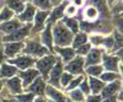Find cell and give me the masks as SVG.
Instances as JSON below:
<instances>
[{
	"instance_id": "obj_1",
	"label": "cell",
	"mask_w": 123,
	"mask_h": 102,
	"mask_svg": "<svg viewBox=\"0 0 123 102\" xmlns=\"http://www.w3.org/2000/svg\"><path fill=\"white\" fill-rule=\"evenodd\" d=\"M52 36L54 47H69L74 37V35L62 21H58L52 25Z\"/></svg>"
},
{
	"instance_id": "obj_2",
	"label": "cell",
	"mask_w": 123,
	"mask_h": 102,
	"mask_svg": "<svg viewBox=\"0 0 123 102\" xmlns=\"http://www.w3.org/2000/svg\"><path fill=\"white\" fill-rule=\"evenodd\" d=\"M49 53H50L49 50L41 43L38 36L31 35L25 41V47L22 49V54H26V55H30V57H32L35 59H38V58H42V57H44Z\"/></svg>"
},
{
	"instance_id": "obj_3",
	"label": "cell",
	"mask_w": 123,
	"mask_h": 102,
	"mask_svg": "<svg viewBox=\"0 0 123 102\" xmlns=\"http://www.w3.org/2000/svg\"><path fill=\"white\" fill-rule=\"evenodd\" d=\"M57 55L55 54H52V53H49L42 58H38L36 59V63H35V68L38 70V73L39 75L42 76L46 81H47V78H48V74H49V71L50 69H52L57 62Z\"/></svg>"
},
{
	"instance_id": "obj_4",
	"label": "cell",
	"mask_w": 123,
	"mask_h": 102,
	"mask_svg": "<svg viewBox=\"0 0 123 102\" xmlns=\"http://www.w3.org/2000/svg\"><path fill=\"white\" fill-rule=\"evenodd\" d=\"M31 28H32V24L24 25L16 31L3 36V43L7 42H25V41L31 36Z\"/></svg>"
},
{
	"instance_id": "obj_5",
	"label": "cell",
	"mask_w": 123,
	"mask_h": 102,
	"mask_svg": "<svg viewBox=\"0 0 123 102\" xmlns=\"http://www.w3.org/2000/svg\"><path fill=\"white\" fill-rule=\"evenodd\" d=\"M101 65L105 71H113L122 75V60L115 54H107L106 52L102 54Z\"/></svg>"
},
{
	"instance_id": "obj_6",
	"label": "cell",
	"mask_w": 123,
	"mask_h": 102,
	"mask_svg": "<svg viewBox=\"0 0 123 102\" xmlns=\"http://www.w3.org/2000/svg\"><path fill=\"white\" fill-rule=\"evenodd\" d=\"M58 58V57H57ZM64 71V63L58 58L57 62L54 64V66L50 69L49 74H48V78H47V84L53 86V87H57V89H60L59 86V79H60V75Z\"/></svg>"
},
{
	"instance_id": "obj_7",
	"label": "cell",
	"mask_w": 123,
	"mask_h": 102,
	"mask_svg": "<svg viewBox=\"0 0 123 102\" xmlns=\"http://www.w3.org/2000/svg\"><path fill=\"white\" fill-rule=\"evenodd\" d=\"M84 69H85V62L83 57L75 55L69 63L64 64V70L70 73L71 75L78 76V75H85L84 74Z\"/></svg>"
},
{
	"instance_id": "obj_8",
	"label": "cell",
	"mask_w": 123,
	"mask_h": 102,
	"mask_svg": "<svg viewBox=\"0 0 123 102\" xmlns=\"http://www.w3.org/2000/svg\"><path fill=\"white\" fill-rule=\"evenodd\" d=\"M6 62H9L10 64H12L14 66H16L18 70H26V69H30V68L35 66L36 59L32 58V57H30V55H26V54H18L15 58L7 59Z\"/></svg>"
},
{
	"instance_id": "obj_9",
	"label": "cell",
	"mask_w": 123,
	"mask_h": 102,
	"mask_svg": "<svg viewBox=\"0 0 123 102\" xmlns=\"http://www.w3.org/2000/svg\"><path fill=\"white\" fill-rule=\"evenodd\" d=\"M49 16V11H42V10H37L36 15L33 17V21H32V28H31V35H35V33H39L44 28L46 24H47V20Z\"/></svg>"
},
{
	"instance_id": "obj_10",
	"label": "cell",
	"mask_w": 123,
	"mask_h": 102,
	"mask_svg": "<svg viewBox=\"0 0 123 102\" xmlns=\"http://www.w3.org/2000/svg\"><path fill=\"white\" fill-rule=\"evenodd\" d=\"M3 52L7 59L15 58L16 55L21 54L22 49L25 47V42H7V43H3Z\"/></svg>"
},
{
	"instance_id": "obj_11",
	"label": "cell",
	"mask_w": 123,
	"mask_h": 102,
	"mask_svg": "<svg viewBox=\"0 0 123 102\" xmlns=\"http://www.w3.org/2000/svg\"><path fill=\"white\" fill-rule=\"evenodd\" d=\"M17 76L20 78V80H21V83H22V87L24 90L33 83V81L41 76L39 73H38V70L33 66V68H30V69H26V70H18V73H17Z\"/></svg>"
},
{
	"instance_id": "obj_12",
	"label": "cell",
	"mask_w": 123,
	"mask_h": 102,
	"mask_svg": "<svg viewBox=\"0 0 123 102\" xmlns=\"http://www.w3.org/2000/svg\"><path fill=\"white\" fill-rule=\"evenodd\" d=\"M39 41L50 53H53V48H54V43H53V36H52V24H46L44 28L39 32L38 35Z\"/></svg>"
},
{
	"instance_id": "obj_13",
	"label": "cell",
	"mask_w": 123,
	"mask_h": 102,
	"mask_svg": "<svg viewBox=\"0 0 123 102\" xmlns=\"http://www.w3.org/2000/svg\"><path fill=\"white\" fill-rule=\"evenodd\" d=\"M44 97L53 102H67V95L63 90L53 87L47 84L44 90Z\"/></svg>"
},
{
	"instance_id": "obj_14",
	"label": "cell",
	"mask_w": 123,
	"mask_h": 102,
	"mask_svg": "<svg viewBox=\"0 0 123 102\" xmlns=\"http://www.w3.org/2000/svg\"><path fill=\"white\" fill-rule=\"evenodd\" d=\"M4 86L9 91V96H15V95H18L24 92V87H22V83L21 80H20V78L17 75L10 78V79H6L4 81Z\"/></svg>"
},
{
	"instance_id": "obj_15",
	"label": "cell",
	"mask_w": 123,
	"mask_h": 102,
	"mask_svg": "<svg viewBox=\"0 0 123 102\" xmlns=\"http://www.w3.org/2000/svg\"><path fill=\"white\" fill-rule=\"evenodd\" d=\"M104 53H105V50L102 48H100V47H92L90 49V52L84 57L85 66L101 64V59H102V54H104Z\"/></svg>"
},
{
	"instance_id": "obj_16",
	"label": "cell",
	"mask_w": 123,
	"mask_h": 102,
	"mask_svg": "<svg viewBox=\"0 0 123 102\" xmlns=\"http://www.w3.org/2000/svg\"><path fill=\"white\" fill-rule=\"evenodd\" d=\"M36 11H37V9H36L32 4H31V3H28V4L25 5V9L22 10V12L18 14V15H16V18H17L22 25L32 24L33 17H35V15H36Z\"/></svg>"
},
{
	"instance_id": "obj_17",
	"label": "cell",
	"mask_w": 123,
	"mask_h": 102,
	"mask_svg": "<svg viewBox=\"0 0 123 102\" xmlns=\"http://www.w3.org/2000/svg\"><path fill=\"white\" fill-rule=\"evenodd\" d=\"M53 54H55L64 64L69 63L73 58H75V49H73L70 46L69 47H54L53 48Z\"/></svg>"
},
{
	"instance_id": "obj_18",
	"label": "cell",
	"mask_w": 123,
	"mask_h": 102,
	"mask_svg": "<svg viewBox=\"0 0 123 102\" xmlns=\"http://www.w3.org/2000/svg\"><path fill=\"white\" fill-rule=\"evenodd\" d=\"M46 86H47V81L42 76H38L33 83L31 85H28L24 91H26V92H33L36 96H44Z\"/></svg>"
},
{
	"instance_id": "obj_19",
	"label": "cell",
	"mask_w": 123,
	"mask_h": 102,
	"mask_svg": "<svg viewBox=\"0 0 123 102\" xmlns=\"http://www.w3.org/2000/svg\"><path fill=\"white\" fill-rule=\"evenodd\" d=\"M68 4V1H62L59 5L52 7V10L49 11V16L47 20V24H55L58 21H60L62 18L64 17V7Z\"/></svg>"
},
{
	"instance_id": "obj_20",
	"label": "cell",
	"mask_w": 123,
	"mask_h": 102,
	"mask_svg": "<svg viewBox=\"0 0 123 102\" xmlns=\"http://www.w3.org/2000/svg\"><path fill=\"white\" fill-rule=\"evenodd\" d=\"M122 89V81L121 80H116V81H112V83L105 84L104 89H102L100 96L102 98H106V97H111V96H116V94Z\"/></svg>"
},
{
	"instance_id": "obj_21",
	"label": "cell",
	"mask_w": 123,
	"mask_h": 102,
	"mask_svg": "<svg viewBox=\"0 0 123 102\" xmlns=\"http://www.w3.org/2000/svg\"><path fill=\"white\" fill-rule=\"evenodd\" d=\"M22 26L24 25L20 22L16 18V16H15L14 18L9 20V21L0 24V32H1L3 36H5V35H9V33L16 31V30H18L20 27H22Z\"/></svg>"
},
{
	"instance_id": "obj_22",
	"label": "cell",
	"mask_w": 123,
	"mask_h": 102,
	"mask_svg": "<svg viewBox=\"0 0 123 102\" xmlns=\"http://www.w3.org/2000/svg\"><path fill=\"white\" fill-rule=\"evenodd\" d=\"M18 69L14 66L12 64H10L9 62H4L0 65V80H6L10 79L15 75H17Z\"/></svg>"
},
{
	"instance_id": "obj_23",
	"label": "cell",
	"mask_w": 123,
	"mask_h": 102,
	"mask_svg": "<svg viewBox=\"0 0 123 102\" xmlns=\"http://www.w3.org/2000/svg\"><path fill=\"white\" fill-rule=\"evenodd\" d=\"M86 79L90 87V95H100L105 86L104 81H101L98 78H91V76H86Z\"/></svg>"
},
{
	"instance_id": "obj_24",
	"label": "cell",
	"mask_w": 123,
	"mask_h": 102,
	"mask_svg": "<svg viewBox=\"0 0 123 102\" xmlns=\"http://www.w3.org/2000/svg\"><path fill=\"white\" fill-rule=\"evenodd\" d=\"M100 17V14L97 9L92 5H87L84 9V18L86 22H96Z\"/></svg>"
},
{
	"instance_id": "obj_25",
	"label": "cell",
	"mask_w": 123,
	"mask_h": 102,
	"mask_svg": "<svg viewBox=\"0 0 123 102\" xmlns=\"http://www.w3.org/2000/svg\"><path fill=\"white\" fill-rule=\"evenodd\" d=\"M87 42H89V35L80 31V32H78V33L74 35L70 47L73 48V49H76V48H79L80 46H83V44H85V43H87Z\"/></svg>"
},
{
	"instance_id": "obj_26",
	"label": "cell",
	"mask_w": 123,
	"mask_h": 102,
	"mask_svg": "<svg viewBox=\"0 0 123 102\" xmlns=\"http://www.w3.org/2000/svg\"><path fill=\"white\" fill-rule=\"evenodd\" d=\"M62 22H63L65 26H67V28L69 30V31L73 33V35H75V33H78V32H80V26H79V21L75 18V17H63L60 20Z\"/></svg>"
},
{
	"instance_id": "obj_27",
	"label": "cell",
	"mask_w": 123,
	"mask_h": 102,
	"mask_svg": "<svg viewBox=\"0 0 123 102\" xmlns=\"http://www.w3.org/2000/svg\"><path fill=\"white\" fill-rule=\"evenodd\" d=\"M25 5L21 0H5V6H7L15 15H18L22 12V10L25 9Z\"/></svg>"
},
{
	"instance_id": "obj_28",
	"label": "cell",
	"mask_w": 123,
	"mask_h": 102,
	"mask_svg": "<svg viewBox=\"0 0 123 102\" xmlns=\"http://www.w3.org/2000/svg\"><path fill=\"white\" fill-rule=\"evenodd\" d=\"M104 66L101 64H96V65H89L85 66L84 69V74L85 76H91V78H100V75L104 73Z\"/></svg>"
},
{
	"instance_id": "obj_29",
	"label": "cell",
	"mask_w": 123,
	"mask_h": 102,
	"mask_svg": "<svg viewBox=\"0 0 123 102\" xmlns=\"http://www.w3.org/2000/svg\"><path fill=\"white\" fill-rule=\"evenodd\" d=\"M90 5L95 6L97 9V11L100 15L102 16H108V12H110V7L106 3V0H90Z\"/></svg>"
},
{
	"instance_id": "obj_30",
	"label": "cell",
	"mask_w": 123,
	"mask_h": 102,
	"mask_svg": "<svg viewBox=\"0 0 123 102\" xmlns=\"http://www.w3.org/2000/svg\"><path fill=\"white\" fill-rule=\"evenodd\" d=\"M65 95H67V98L70 100L71 102H85V98H86V96L79 89L68 91V92H65Z\"/></svg>"
},
{
	"instance_id": "obj_31",
	"label": "cell",
	"mask_w": 123,
	"mask_h": 102,
	"mask_svg": "<svg viewBox=\"0 0 123 102\" xmlns=\"http://www.w3.org/2000/svg\"><path fill=\"white\" fill-rule=\"evenodd\" d=\"M101 81H104L105 84H108V83H112V81H116V80H121L122 79V75L118 74V73H113V71H104L100 78H98Z\"/></svg>"
},
{
	"instance_id": "obj_32",
	"label": "cell",
	"mask_w": 123,
	"mask_h": 102,
	"mask_svg": "<svg viewBox=\"0 0 123 102\" xmlns=\"http://www.w3.org/2000/svg\"><path fill=\"white\" fill-rule=\"evenodd\" d=\"M31 4L37 10H42V11H50L53 7L49 0H31Z\"/></svg>"
},
{
	"instance_id": "obj_33",
	"label": "cell",
	"mask_w": 123,
	"mask_h": 102,
	"mask_svg": "<svg viewBox=\"0 0 123 102\" xmlns=\"http://www.w3.org/2000/svg\"><path fill=\"white\" fill-rule=\"evenodd\" d=\"M85 79V75H78V76H74L73 79H71V81L68 84V86L63 90L64 92H68V91H71V90H74V89H78L80 83Z\"/></svg>"
},
{
	"instance_id": "obj_34",
	"label": "cell",
	"mask_w": 123,
	"mask_h": 102,
	"mask_svg": "<svg viewBox=\"0 0 123 102\" xmlns=\"http://www.w3.org/2000/svg\"><path fill=\"white\" fill-rule=\"evenodd\" d=\"M12 97L15 100H17L18 102H33V100L36 98V95L33 92H26V91H24V92L15 95Z\"/></svg>"
},
{
	"instance_id": "obj_35",
	"label": "cell",
	"mask_w": 123,
	"mask_h": 102,
	"mask_svg": "<svg viewBox=\"0 0 123 102\" xmlns=\"http://www.w3.org/2000/svg\"><path fill=\"white\" fill-rule=\"evenodd\" d=\"M15 16H16V15H15L7 6H4L1 10H0V24L6 22V21H9V20L14 18Z\"/></svg>"
},
{
	"instance_id": "obj_36",
	"label": "cell",
	"mask_w": 123,
	"mask_h": 102,
	"mask_svg": "<svg viewBox=\"0 0 123 102\" xmlns=\"http://www.w3.org/2000/svg\"><path fill=\"white\" fill-rule=\"evenodd\" d=\"M104 37H105L104 33H92L91 36H89V43H90L92 47H100V48H101Z\"/></svg>"
},
{
	"instance_id": "obj_37",
	"label": "cell",
	"mask_w": 123,
	"mask_h": 102,
	"mask_svg": "<svg viewBox=\"0 0 123 102\" xmlns=\"http://www.w3.org/2000/svg\"><path fill=\"white\" fill-rule=\"evenodd\" d=\"M74 78V75H71L70 73H68V71H63L62 73V75H60V79H59V86H60V90H64L67 86H68V84L71 81V79Z\"/></svg>"
},
{
	"instance_id": "obj_38",
	"label": "cell",
	"mask_w": 123,
	"mask_h": 102,
	"mask_svg": "<svg viewBox=\"0 0 123 102\" xmlns=\"http://www.w3.org/2000/svg\"><path fill=\"white\" fill-rule=\"evenodd\" d=\"M78 11H79V9L75 5H73L71 3H68L64 7V17H75Z\"/></svg>"
},
{
	"instance_id": "obj_39",
	"label": "cell",
	"mask_w": 123,
	"mask_h": 102,
	"mask_svg": "<svg viewBox=\"0 0 123 102\" xmlns=\"http://www.w3.org/2000/svg\"><path fill=\"white\" fill-rule=\"evenodd\" d=\"M92 48V46L87 42V43H85V44H83V46H80L79 48H76L75 49V54L76 55H79V57H85L89 52H90V49Z\"/></svg>"
},
{
	"instance_id": "obj_40",
	"label": "cell",
	"mask_w": 123,
	"mask_h": 102,
	"mask_svg": "<svg viewBox=\"0 0 123 102\" xmlns=\"http://www.w3.org/2000/svg\"><path fill=\"white\" fill-rule=\"evenodd\" d=\"M81 92H83L85 96H89L90 95V87H89V83H87V79H86V76H85V79L80 83V85H79V87H78Z\"/></svg>"
},
{
	"instance_id": "obj_41",
	"label": "cell",
	"mask_w": 123,
	"mask_h": 102,
	"mask_svg": "<svg viewBox=\"0 0 123 102\" xmlns=\"http://www.w3.org/2000/svg\"><path fill=\"white\" fill-rule=\"evenodd\" d=\"M102 97L100 95H89L85 98V102H101Z\"/></svg>"
},
{
	"instance_id": "obj_42",
	"label": "cell",
	"mask_w": 123,
	"mask_h": 102,
	"mask_svg": "<svg viewBox=\"0 0 123 102\" xmlns=\"http://www.w3.org/2000/svg\"><path fill=\"white\" fill-rule=\"evenodd\" d=\"M69 3H71L73 5H75L79 9V7H83L85 5V0H70Z\"/></svg>"
},
{
	"instance_id": "obj_43",
	"label": "cell",
	"mask_w": 123,
	"mask_h": 102,
	"mask_svg": "<svg viewBox=\"0 0 123 102\" xmlns=\"http://www.w3.org/2000/svg\"><path fill=\"white\" fill-rule=\"evenodd\" d=\"M101 102H118L116 96H111V97H106V98H102Z\"/></svg>"
},
{
	"instance_id": "obj_44",
	"label": "cell",
	"mask_w": 123,
	"mask_h": 102,
	"mask_svg": "<svg viewBox=\"0 0 123 102\" xmlns=\"http://www.w3.org/2000/svg\"><path fill=\"white\" fill-rule=\"evenodd\" d=\"M4 62H6V57L3 52V47H0V65H1Z\"/></svg>"
},
{
	"instance_id": "obj_45",
	"label": "cell",
	"mask_w": 123,
	"mask_h": 102,
	"mask_svg": "<svg viewBox=\"0 0 123 102\" xmlns=\"http://www.w3.org/2000/svg\"><path fill=\"white\" fill-rule=\"evenodd\" d=\"M1 101L3 102H18L17 100H15L12 96H9V97H3L1 98Z\"/></svg>"
},
{
	"instance_id": "obj_46",
	"label": "cell",
	"mask_w": 123,
	"mask_h": 102,
	"mask_svg": "<svg viewBox=\"0 0 123 102\" xmlns=\"http://www.w3.org/2000/svg\"><path fill=\"white\" fill-rule=\"evenodd\" d=\"M46 97L44 96H36V98L33 100V102H46Z\"/></svg>"
},
{
	"instance_id": "obj_47",
	"label": "cell",
	"mask_w": 123,
	"mask_h": 102,
	"mask_svg": "<svg viewBox=\"0 0 123 102\" xmlns=\"http://www.w3.org/2000/svg\"><path fill=\"white\" fill-rule=\"evenodd\" d=\"M50 1V4H52V6L54 7V6H57V5H59L62 1H64V0H49Z\"/></svg>"
},
{
	"instance_id": "obj_48",
	"label": "cell",
	"mask_w": 123,
	"mask_h": 102,
	"mask_svg": "<svg viewBox=\"0 0 123 102\" xmlns=\"http://www.w3.org/2000/svg\"><path fill=\"white\" fill-rule=\"evenodd\" d=\"M117 1V0H106V3H107V5H108V7H111L112 5H113Z\"/></svg>"
},
{
	"instance_id": "obj_49",
	"label": "cell",
	"mask_w": 123,
	"mask_h": 102,
	"mask_svg": "<svg viewBox=\"0 0 123 102\" xmlns=\"http://www.w3.org/2000/svg\"><path fill=\"white\" fill-rule=\"evenodd\" d=\"M3 89H4V80H0V92H1Z\"/></svg>"
},
{
	"instance_id": "obj_50",
	"label": "cell",
	"mask_w": 123,
	"mask_h": 102,
	"mask_svg": "<svg viewBox=\"0 0 123 102\" xmlns=\"http://www.w3.org/2000/svg\"><path fill=\"white\" fill-rule=\"evenodd\" d=\"M3 46V35H1V32H0V47Z\"/></svg>"
},
{
	"instance_id": "obj_51",
	"label": "cell",
	"mask_w": 123,
	"mask_h": 102,
	"mask_svg": "<svg viewBox=\"0 0 123 102\" xmlns=\"http://www.w3.org/2000/svg\"><path fill=\"white\" fill-rule=\"evenodd\" d=\"M21 1H22L24 4H28V3H31V0H21Z\"/></svg>"
},
{
	"instance_id": "obj_52",
	"label": "cell",
	"mask_w": 123,
	"mask_h": 102,
	"mask_svg": "<svg viewBox=\"0 0 123 102\" xmlns=\"http://www.w3.org/2000/svg\"><path fill=\"white\" fill-rule=\"evenodd\" d=\"M46 102H53V101H49V100H46Z\"/></svg>"
},
{
	"instance_id": "obj_53",
	"label": "cell",
	"mask_w": 123,
	"mask_h": 102,
	"mask_svg": "<svg viewBox=\"0 0 123 102\" xmlns=\"http://www.w3.org/2000/svg\"><path fill=\"white\" fill-rule=\"evenodd\" d=\"M67 102H71V101H70V100H68V98H67Z\"/></svg>"
},
{
	"instance_id": "obj_54",
	"label": "cell",
	"mask_w": 123,
	"mask_h": 102,
	"mask_svg": "<svg viewBox=\"0 0 123 102\" xmlns=\"http://www.w3.org/2000/svg\"><path fill=\"white\" fill-rule=\"evenodd\" d=\"M0 102H3V101H1V98H0Z\"/></svg>"
}]
</instances>
